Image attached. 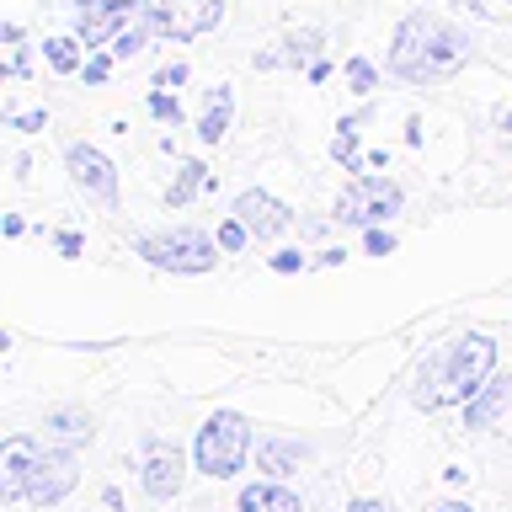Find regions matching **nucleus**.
<instances>
[{"label":"nucleus","mask_w":512,"mask_h":512,"mask_svg":"<svg viewBox=\"0 0 512 512\" xmlns=\"http://www.w3.org/2000/svg\"><path fill=\"white\" fill-rule=\"evenodd\" d=\"M470 64V32L454 27L448 16L411 11L390 38V70L411 86H438Z\"/></svg>","instance_id":"obj_1"},{"label":"nucleus","mask_w":512,"mask_h":512,"mask_svg":"<svg viewBox=\"0 0 512 512\" xmlns=\"http://www.w3.org/2000/svg\"><path fill=\"white\" fill-rule=\"evenodd\" d=\"M496 374V342L491 336H454V342H443L432 358L416 368V384H411V400L422 411H448V406H464L480 384Z\"/></svg>","instance_id":"obj_2"},{"label":"nucleus","mask_w":512,"mask_h":512,"mask_svg":"<svg viewBox=\"0 0 512 512\" xmlns=\"http://www.w3.org/2000/svg\"><path fill=\"white\" fill-rule=\"evenodd\" d=\"M246 454H251V422L240 411H214L198 427V443H192V464L208 480H235Z\"/></svg>","instance_id":"obj_3"},{"label":"nucleus","mask_w":512,"mask_h":512,"mask_svg":"<svg viewBox=\"0 0 512 512\" xmlns=\"http://www.w3.org/2000/svg\"><path fill=\"white\" fill-rule=\"evenodd\" d=\"M400 203H406L400 182H390V176H368V171H358L342 192H336L331 219L342 224V230H374V224H390V219L400 214Z\"/></svg>","instance_id":"obj_4"},{"label":"nucleus","mask_w":512,"mask_h":512,"mask_svg":"<svg viewBox=\"0 0 512 512\" xmlns=\"http://www.w3.org/2000/svg\"><path fill=\"white\" fill-rule=\"evenodd\" d=\"M134 251L150 267L182 272V278H192V272H214V262H219V240L192 230V224H176V230H160V235H139Z\"/></svg>","instance_id":"obj_5"},{"label":"nucleus","mask_w":512,"mask_h":512,"mask_svg":"<svg viewBox=\"0 0 512 512\" xmlns=\"http://www.w3.org/2000/svg\"><path fill=\"white\" fill-rule=\"evenodd\" d=\"M139 11L150 16L155 38H171V43L203 38V32L224 22V0H139Z\"/></svg>","instance_id":"obj_6"},{"label":"nucleus","mask_w":512,"mask_h":512,"mask_svg":"<svg viewBox=\"0 0 512 512\" xmlns=\"http://www.w3.org/2000/svg\"><path fill=\"white\" fill-rule=\"evenodd\" d=\"M75 491V448L70 443H54V448H38L32 459V475H27V502L38 507H54Z\"/></svg>","instance_id":"obj_7"},{"label":"nucleus","mask_w":512,"mask_h":512,"mask_svg":"<svg viewBox=\"0 0 512 512\" xmlns=\"http://www.w3.org/2000/svg\"><path fill=\"white\" fill-rule=\"evenodd\" d=\"M139 486L150 502H171L187 486V454L166 438H150L144 443V464H139Z\"/></svg>","instance_id":"obj_8"},{"label":"nucleus","mask_w":512,"mask_h":512,"mask_svg":"<svg viewBox=\"0 0 512 512\" xmlns=\"http://www.w3.org/2000/svg\"><path fill=\"white\" fill-rule=\"evenodd\" d=\"M64 166H70V182L96 203H118V166L96 150V144H70L64 150Z\"/></svg>","instance_id":"obj_9"},{"label":"nucleus","mask_w":512,"mask_h":512,"mask_svg":"<svg viewBox=\"0 0 512 512\" xmlns=\"http://www.w3.org/2000/svg\"><path fill=\"white\" fill-rule=\"evenodd\" d=\"M235 219L246 224L256 240H278V235L294 230V208H288L283 198H272V192H262V187L240 192V198H235Z\"/></svg>","instance_id":"obj_10"},{"label":"nucleus","mask_w":512,"mask_h":512,"mask_svg":"<svg viewBox=\"0 0 512 512\" xmlns=\"http://www.w3.org/2000/svg\"><path fill=\"white\" fill-rule=\"evenodd\" d=\"M38 438H27V432H16V438H6V448H0V496L6 502H27V475H32V459H38Z\"/></svg>","instance_id":"obj_11"},{"label":"nucleus","mask_w":512,"mask_h":512,"mask_svg":"<svg viewBox=\"0 0 512 512\" xmlns=\"http://www.w3.org/2000/svg\"><path fill=\"white\" fill-rule=\"evenodd\" d=\"M512 406V368H496V374L480 384V390L464 400V427L480 432V427H491L496 416H502Z\"/></svg>","instance_id":"obj_12"},{"label":"nucleus","mask_w":512,"mask_h":512,"mask_svg":"<svg viewBox=\"0 0 512 512\" xmlns=\"http://www.w3.org/2000/svg\"><path fill=\"white\" fill-rule=\"evenodd\" d=\"M304 459H310V448L294 443V438H256V470L272 475V480L294 475Z\"/></svg>","instance_id":"obj_13"},{"label":"nucleus","mask_w":512,"mask_h":512,"mask_svg":"<svg viewBox=\"0 0 512 512\" xmlns=\"http://www.w3.org/2000/svg\"><path fill=\"white\" fill-rule=\"evenodd\" d=\"M235 512H304V502L283 486V480H272V475H267V480H256V486L240 491Z\"/></svg>","instance_id":"obj_14"},{"label":"nucleus","mask_w":512,"mask_h":512,"mask_svg":"<svg viewBox=\"0 0 512 512\" xmlns=\"http://www.w3.org/2000/svg\"><path fill=\"white\" fill-rule=\"evenodd\" d=\"M219 182L208 176V166L203 160H182V166L171 171V182H166V208H187L198 192H214Z\"/></svg>","instance_id":"obj_15"},{"label":"nucleus","mask_w":512,"mask_h":512,"mask_svg":"<svg viewBox=\"0 0 512 512\" xmlns=\"http://www.w3.org/2000/svg\"><path fill=\"white\" fill-rule=\"evenodd\" d=\"M230 112H235V91L230 86H208L203 118H198V139L203 144H219L224 134H230Z\"/></svg>","instance_id":"obj_16"},{"label":"nucleus","mask_w":512,"mask_h":512,"mask_svg":"<svg viewBox=\"0 0 512 512\" xmlns=\"http://www.w3.org/2000/svg\"><path fill=\"white\" fill-rule=\"evenodd\" d=\"M150 38H155V27H150V16H128V22L118 27V38H112L107 48H112V54H118V59H134V54H144V48H150Z\"/></svg>","instance_id":"obj_17"},{"label":"nucleus","mask_w":512,"mask_h":512,"mask_svg":"<svg viewBox=\"0 0 512 512\" xmlns=\"http://www.w3.org/2000/svg\"><path fill=\"white\" fill-rule=\"evenodd\" d=\"M43 59L54 75H75L80 64H86V43L80 38H43Z\"/></svg>","instance_id":"obj_18"},{"label":"nucleus","mask_w":512,"mask_h":512,"mask_svg":"<svg viewBox=\"0 0 512 512\" xmlns=\"http://www.w3.org/2000/svg\"><path fill=\"white\" fill-rule=\"evenodd\" d=\"M358 123L363 118H342V128H336V139H331V160H342V171H352V176L368 166V155L358 150Z\"/></svg>","instance_id":"obj_19"},{"label":"nucleus","mask_w":512,"mask_h":512,"mask_svg":"<svg viewBox=\"0 0 512 512\" xmlns=\"http://www.w3.org/2000/svg\"><path fill=\"white\" fill-rule=\"evenodd\" d=\"M54 438H64V443H91V416L86 411H70V406H59V411H48V422H43Z\"/></svg>","instance_id":"obj_20"},{"label":"nucleus","mask_w":512,"mask_h":512,"mask_svg":"<svg viewBox=\"0 0 512 512\" xmlns=\"http://www.w3.org/2000/svg\"><path fill=\"white\" fill-rule=\"evenodd\" d=\"M315 59H320V32H315V27L288 32V38H283V64H294V70L304 64V70H310Z\"/></svg>","instance_id":"obj_21"},{"label":"nucleus","mask_w":512,"mask_h":512,"mask_svg":"<svg viewBox=\"0 0 512 512\" xmlns=\"http://www.w3.org/2000/svg\"><path fill=\"white\" fill-rule=\"evenodd\" d=\"M342 80H347L352 96H368V91L379 86V70H374L368 59H347V64H342Z\"/></svg>","instance_id":"obj_22"},{"label":"nucleus","mask_w":512,"mask_h":512,"mask_svg":"<svg viewBox=\"0 0 512 512\" xmlns=\"http://www.w3.org/2000/svg\"><path fill=\"white\" fill-rule=\"evenodd\" d=\"M150 118L166 123V128H182V102H176V91H166V86L150 91Z\"/></svg>","instance_id":"obj_23"},{"label":"nucleus","mask_w":512,"mask_h":512,"mask_svg":"<svg viewBox=\"0 0 512 512\" xmlns=\"http://www.w3.org/2000/svg\"><path fill=\"white\" fill-rule=\"evenodd\" d=\"M214 240H219V251H246L256 235H251V230H246V224H240L235 214H230V219H224L219 230H214Z\"/></svg>","instance_id":"obj_24"},{"label":"nucleus","mask_w":512,"mask_h":512,"mask_svg":"<svg viewBox=\"0 0 512 512\" xmlns=\"http://www.w3.org/2000/svg\"><path fill=\"white\" fill-rule=\"evenodd\" d=\"M112 64H118V54H102V48H96V54H86V64H80V75H86V86H107V75H112Z\"/></svg>","instance_id":"obj_25"},{"label":"nucleus","mask_w":512,"mask_h":512,"mask_svg":"<svg viewBox=\"0 0 512 512\" xmlns=\"http://www.w3.org/2000/svg\"><path fill=\"white\" fill-rule=\"evenodd\" d=\"M363 251L368 256H390L395 251V235L384 230V224H374V230H363Z\"/></svg>","instance_id":"obj_26"},{"label":"nucleus","mask_w":512,"mask_h":512,"mask_svg":"<svg viewBox=\"0 0 512 512\" xmlns=\"http://www.w3.org/2000/svg\"><path fill=\"white\" fill-rule=\"evenodd\" d=\"M187 59H171V64H160V75H155V86H166V91H176V86H187Z\"/></svg>","instance_id":"obj_27"},{"label":"nucleus","mask_w":512,"mask_h":512,"mask_svg":"<svg viewBox=\"0 0 512 512\" xmlns=\"http://www.w3.org/2000/svg\"><path fill=\"white\" fill-rule=\"evenodd\" d=\"M304 267H310V256H304V251H294V246L272 256V272H283V278H288V272H304Z\"/></svg>","instance_id":"obj_28"},{"label":"nucleus","mask_w":512,"mask_h":512,"mask_svg":"<svg viewBox=\"0 0 512 512\" xmlns=\"http://www.w3.org/2000/svg\"><path fill=\"white\" fill-rule=\"evenodd\" d=\"M6 118L22 128V134H38V128H48V112L38 107V112H6Z\"/></svg>","instance_id":"obj_29"},{"label":"nucleus","mask_w":512,"mask_h":512,"mask_svg":"<svg viewBox=\"0 0 512 512\" xmlns=\"http://www.w3.org/2000/svg\"><path fill=\"white\" fill-rule=\"evenodd\" d=\"M54 246H59V256H80V251H86V240H80L75 230H59V235H54Z\"/></svg>","instance_id":"obj_30"},{"label":"nucleus","mask_w":512,"mask_h":512,"mask_svg":"<svg viewBox=\"0 0 512 512\" xmlns=\"http://www.w3.org/2000/svg\"><path fill=\"white\" fill-rule=\"evenodd\" d=\"M342 262H347V251H342V246H326V251L315 256V267H342Z\"/></svg>","instance_id":"obj_31"},{"label":"nucleus","mask_w":512,"mask_h":512,"mask_svg":"<svg viewBox=\"0 0 512 512\" xmlns=\"http://www.w3.org/2000/svg\"><path fill=\"white\" fill-rule=\"evenodd\" d=\"M0 230L16 240V235H27V219H22V214H6V219H0Z\"/></svg>","instance_id":"obj_32"},{"label":"nucleus","mask_w":512,"mask_h":512,"mask_svg":"<svg viewBox=\"0 0 512 512\" xmlns=\"http://www.w3.org/2000/svg\"><path fill=\"white\" fill-rule=\"evenodd\" d=\"M347 512H390V507H384V502H379V496H358V502H352Z\"/></svg>","instance_id":"obj_33"},{"label":"nucleus","mask_w":512,"mask_h":512,"mask_svg":"<svg viewBox=\"0 0 512 512\" xmlns=\"http://www.w3.org/2000/svg\"><path fill=\"white\" fill-rule=\"evenodd\" d=\"M299 235H310V240H320V235H326V219H304V224H299Z\"/></svg>","instance_id":"obj_34"},{"label":"nucleus","mask_w":512,"mask_h":512,"mask_svg":"<svg viewBox=\"0 0 512 512\" xmlns=\"http://www.w3.org/2000/svg\"><path fill=\"white\" fill-rule=\"evenodd\" d=\"M102 502H107V512H123V491H118V486H107V491H102Z\"/></svg>","instance_id":"obj_35"},{"label":"nucleus","mask_w":512,"mask_h":512,"mask_svg":"<svg viewBox=\"0 0 512 512\" xmlns=\"http://www.w3.org/2000/svg\"><path fill=\"white\" fill-rule=\"evenodd\" d=\"M368 171H390V155H384V150H368Z\"/></svg>","instance_id":"obj_36"},{"label":"nucleus","mask_w":512,"mask_h":512,"mask_svg":"<svg viewBox=\"0 0 512 512\" xmlns=\"http://www.w3.org/2000/svg\"><path fill=\"white\" fill-rule=\"evenodd\" d=\"M54 6H59V11H70V16H75V11H86V6H96V0H54Z\"/></svg>","instance_id":"obj_37"},{"label":"nucleus","mask_w":512,"mask_h":512,"mask_svg":"<svg viewBox=\"0 0 512 512\" xmlns=\"http://www.w3.org/2000/svg\"><path fill=\"white\" fill-rule=\"evenodd\" d=\"M432 512H475L470 502H443V507H432Z\"/></svg>","instance_id":"obj_38"},{"label":"nucleus","mask_w":512,"mask_h":512,"mask_svg":"<svg viewBox=\"0 0 512 512\" xmlns=\"http://www.w3.org/2000/svg\"><path fill=\"white\" fill-rule=\"evenodd\" d=\"M502 134L512 139V112H502Z\"/></svg>","instance_id":"obj_39"},{"label":"nucleus","mask_w":512,"mask_h":512,"mask_svg":"<svg viewBox=\"0 0 512 512\" xmlns=\"http://www.w3.org/2000/svg\"><path fill=\"white\" fill-rule=\"evenodd\" d=\"M507 6H512V0H507Z\"/></svg>","instance_id":"obj_40"}]
</instances>
